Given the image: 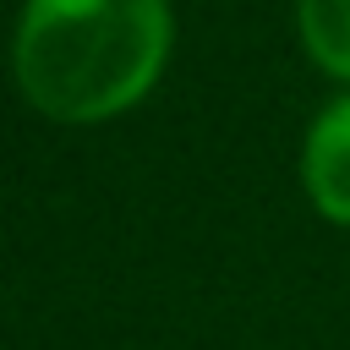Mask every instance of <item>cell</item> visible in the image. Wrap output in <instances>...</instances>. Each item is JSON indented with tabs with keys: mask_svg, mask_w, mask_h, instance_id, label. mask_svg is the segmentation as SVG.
Here are the masks:
<instances>
[{
	"mask_svg": "<svg viewBox=\"0 0 350 350\" xmlns=\"http://www.w3.org/2000/svg\"><path fill=\"white\" fill-rule=\"evenodd\" d=\"M164 0H27L16 27V82L55 120H109L164 71Z\"/></svg>",
	"mask_w": 350,
	"mask_h": 350,
	"instance_id": "cell-1",
	"label": "cell"
},
{
	"mask_svg": "<svg viewBox=\"0 0 350 350\" xmlns=\"http://www.w3.org/2000/svg\"><path fill=\"white\" fill-rule=\"evenodd\" d=\"M301 175H306V191H312L317 213L334 219V224H350V98H334L312 120Z\"/></svg>",
	"mask_w": 350,
	"mask_h": 350,
	"instance_id": "cell-2",
	"label": "cell"
},
{
	"mask_svg": "<svg viewBox=\"0 0 350 350\" xmlns=\"http://www.w3.org/2000/svg\"><path fill=\"white\" fill-rule=\"evenodd\" d=\"M295 22L312 60L334 77H350V0H295Z\"/></svg>",
	"mask_w": 350,
	"mask_h": 350,
	"instance_id": "cell-3",
	"label": "cell"
}]
</instances>
